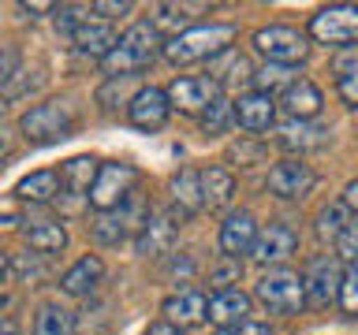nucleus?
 <instances>
[{
	"mask_svg": "<svg viewBox=\"0 0 358 335\" xmlns=\"http://www.w3.org/2000/svg\"><path fill=\"white\" fill-rule=\"evenodd\" d=\"M310 38L321 45H332V49H343L358 38V4H332L321 8L317 15L310 19Z\"/></svg>",
	"mask_w": 358,
	"mask_h": 335,
	"instance_id": "obj_7",
	"label": "nucleus"
},
{
	"mask_svg": "<svg viewBox=\"0 0 358 335\" xmlns=\"http://www.w3.org/2000/svg\"><path fill=\"white\" fill-rule=\"evenodd\" d=\"M340 306H343L347 313H358V261H351V265H347V272H343Z\"/></svg>",
	"mask_w": 358,
	"mask_h": 335,
	"instance_id": "obj_35",
	"label": "nucleus"
},
{
	"mask_svg": "<svg viewBox=\"0 0 358 335\" xmlns=\"http://www.w3.org/2000/svg\"><path fill=\"white\" fill-rule=\"evenodd\" d=\"M94 11H97V15L101 19H116V15H127V11H131V4H127V0H120V4H116V0H97V4H94Z\"/></svg>",
	"mask_w": 358,
	"mask_h": 335,
	"instance_id": "obj_37",
	"label": "nucleus"
},
{
	"mask_svg": "<svg viewBox=\"0 0 358 335\" xmlns=\"http://www.w3.org/2000/svg\"><path fill=\"white\" fill-rule=\"evenodd\" d=\"M209 78L217 82V89H235L239 82H254V67L239 49H224L209 60Z\"/></svg>",
	"mask_w": 358,
	"mask_h": 335,
	"instance_id": "obj_18",
	"label": "nucleus"
},
{
	"mask_svg": "<svg viewBox=\"0 0 358 335\" xmlns=\"http://www.w3.org/2000/svg\"><path fill=\"white\" fill-rule=\"evenodd\" d=\"M213 335H235L231 328H217V332H213Z\"/></svg>",
	"mask_w": 358,
	"mask_h": 335,
	"instance_id": "obj_46",
	"label": "nucleus"
},
{
	"mask_svg": "<svg viewBox=\"0 0 358 335\" xmlns=\"http://www.w3.org/2000/svg\"><path fill=\"white\" fill-rule=\"evenodd\" d=\"M257 242V220L246 209L228 212L220 223V257H235L239 261L243 253H250Z\"/></svg>",
	"mask_w": 358,
	"mask_h": 335,
	"instance_id": "obj_13",
	"label": "nucleus"
},
{
	"mask_svg": "<svg viewBox=\"0 0 358 335\" xmlns=\"http://www.w3.org/2000/svg\"><path fill=\"white\" fill-rule=\"evenodd\" d=\"M15 75H19V71H15V52H4V56H0V86L11 82Z\"/></svg>",
	"mask_w": 358,
	"mask_h": 335,
	"instance_id": "obj_38",
	"label": "nucleus"
},
{
	"mask_svg": "<svg viewBox=\"0 0 358 335\" xmlns=\"http://www.w3.org/2000/svg\"><path fill=\"white\" fill-rule=\"evenodd\" d=\"M161 49H164V41H161V34L153 30V22H134L131 30L120 34L116 45L108 49V56L101 60V71L108 78H131L134 71L150 67Z\"/></svg>",
	"mask_w": 358,
	"mask_h": 335,
	"instance_id": "obj_1",
	"label": "nucleus"
},
{
	"mask_svg": "<svg viewBox=\"0 0 358 335\" xmlns=\"http://www.w3.org/2000/svg\"><path fill=\"white\" fill-rule=\"evenodd\" d=\"M343 205H347V209H351L355 216H358V179H355V183H347V186H343Z\"/></svg>",
	"mask_w": 358,
	"mask_h": 335,
	"instance_id": "obj_41",
	"label": "nucleus"
},
{
	"mask_svg": "<svg viewBox=\"0 0 358 335\" xmlns=\"http://www.w3.org/2000/svg\"><path fill=\"white\" fill-rule=\"evenodd\" d=\"M239 272H243V265L235 257H224L217 268H209V283L217 290H231V283H239Z\"/></svg>",
	"mask_w": 358,
	"mask_h": 335,
	"instance_id": "obj_33",
	"label": "nucleus"
},
{
	"mask_svg": "<svg viewBox=\"0 0 358 335\" xmlns=\"http://www.w3.org/2000/svg\"><path fill=\"white\" fill-rule=\"evenodd\" d=\"M340 283H343V272H340V261L336 257H317L306 276H302V287H306V302L317 309H329L336 298H340Z\"/></svg>",
	"mask_w": 358,
	"mask_h": 335,
	"instance_id": "obj_8",
	"label": "nucleus"
},
{
	"mask_svg": "<svg viewBox=\"0 0 358 335\" xmlns=\"http://www.w3.org/2000/svg\"><path fill=\"white\" fill-rule=\"evenodd\" d=\"M8 153H11V142H8V131L0 127V164L8 161Z\"/></svg>",
	"mask_w": 358,
	"mask_h": 335,
	"instance_id": "obj_42",
	"label": "nucleus"
},
{
	"mask_svg": "<svg viewBox=\"0 0 358 335\" xmlns=\"http://www.w3.org/2000/svg\"><path fill=\"white\" fill-rule=\"evenodd\" d=\"M324 127H313V123H299V119H287L276 127V142L284 145V149L291 153H306V149H317V145H324Z\"/></svg>",
	"mask_w": 358,
	"mask_h": 335,
	"instance_id": "obj_25",
	"label": "nucleus"
},
{
	"mask_svg": "<svg viewBox=\"0 0 358 335\" xmlns=\"http://www.w3.org/2000/svg\"><path fill=\"white\" fill-rule=\"evenodd\" d=\"M168 190H172L179 220H187V216H194L198 209H206L201 205V179H198L194 168H179V172L172 175V183H168Z\"/></svg>",
	"mask_w": 358,
	"mask_h": 335,
	"instance_id": "obj_23",
	"label": "nucleus"
},
{
	"mask_svg": "<svg viewBox=\"0 0 358 335\" xmlns=\"http://www.w3.org/2000/svg\"><path fill=\"white\" fill-rule=\"evenodd\" d=\"M291 75H295V71H291L287 64H262V67L254 71V86H257V94H268V97H273V89H280V86L287 89L291 82H295Z\"/></svg>",
	"mask_w": 358,
	"mask_h": 335,
	"instance_id": "obj_30",
	"label": "nucleus"
},
{
	"mask_svg": "<svg viewBox=\"0 0 358 335\" xmlns=\"http://www.w3.org/2000/svg\"><path fill=\"white\" fill-rule=\"evenodd\" d=\"M97 161L94 156H71V161H64L60 168V190L64 194H75V198H90V186H94L97 179Z\"/></svg>",
	"mask_w": 358,
	"mask_h": 335,
	"instance_id": "obj_24",
	"label": "nucleus"
},
{
	"mask_svg": "<svg viewBox=\"0 0 358 335\" xmlns=\"http://www.w3.org/2000/svg\"><path fill=\"white\" fill-rule=\"evenodd\" d=\"M332 75H336V94L343 97V105L358 108V45H343V49H336Z\"/></svg>",
	"mask_w": 358,
	"mask_h": 335,
	"instance_id": "obj_22",
	"label": "nucleus"
},
{
	"mask_svg": "<svg viewBox=\"0 0 358 335\" xmlns=\"http://www.w3.org/2000/svg\"><path fill=\"white\" fill-rule=\"evenodd\" d=\"M231 123H235V108H231V100H224V97H217L206 112H201V131H206L209 138L224 134Z\"/></svg>",
	"mask_w": 358,
	"mask_h": 335,
	"instance_id": "obj_31",
	"label": "nucleus"
},
{
	"mask_svg": "<svg viewBox=\"0 0 358 335\" xmlns=\"http://www.w3.org/2000/svg\"><path fill=\"white\" fill-rule=\"evenodd\" d=\"M27 142L34 145H49V142H60L75 131V112L67 100H45V105H34L27 116L19 119Z\"/></svg>",
	"mask_w": 358,
	"mask_h": 335,
	"instance_id": "obj_5",
	"label": "nucleus"
},
{
	"mask_svg": "<svg viewBox=\"0 0 358 335\" xmlns=\"http://www.w3.org/2000/svg\"><path fill=\"white\" fill-rule=\"evenodd\" d=\"M254 298L262 302L268 313H280V317H295L306 306V287H302V276L291 272V268H268V272L254 283Z\"/></svg>",
	"mask_w": 358,
	"mask_h": 335,
	"instance_id": "obj_3",
	"label": "nucleus"
},
{
	"mask_svg": "<svg viewBox=\"0 0 358 335\" xmlns=\"http://www.w3.org/2000/svg\"><path fill=\"white\" fill-rule=\"evenodd\" d=\"M284 112L291 119H299V123H310L313 116L321 112V105H324V97H321V89L310 82V78H295L287 89H284Z\"/></svg>",
	"mask_w": 358,
	"mask_h": 335,
	"instance_id": "obj_20",
	"label": "nucleus"
},
{
	"mask_svg": "<svg viewBox=\"0 0 358 335\" xmlns=\"http://www.w3.org/2000/svg\"><path fill=\"white\" fill-rule=\"evenodd\" d=\"M56 194H60V175H56V172L22 175L19 186H15V198H19V201H34V205H41V201H52Z\"/></svg>",
	"mask_w": 358,
	"mask_h": 335,
	"instance_id": "obj_27",
	"label": "nucleus"
},
{
	"mask_svg": "<svg viewBox=\"0 0 358 335\" xmlns=\"http://www.w3.org/2000/svg\"><path fill=\"white\" fill-rule=\"evenodd\" d=\"M235 108V123H239L243 131H268L276 119V100L268 94H257V89H250V94H243L239 100H231Z\"/></svg>",
	"mask_w": 358,
	"mask_h": 335,
	"instance_id": "obj_15",
	"label": "nucleus"
},
{
	"mask_svg": "<svg viewBox=\"0 0 358 335\" xmlns=\"http://www.w3.org/2000/svg\"><path fill=\"white\" fill-rule=\"evenodd\" d=\"M8 272H11V257H8V250H0V283L8 279Z\"/></svg>",
	"mask_w": 358,
	"mask_h": 335,
	"instance_id": "obj_43",
	"label": "nucleus"
},
{
	"mask_svg": "<svg viewBox=\"0 0 358 335\" xmlns=\"http://www.w3.org/2000/svg\"><path fill=\"white\" fill-rule=\"evenodd\" d=\"M336 261H358V220H347V228L336 239Z\"/></svg>",
	"mask_w": 358,
	"mask_h": 335,
	"instance_id": "obj_34",
	"label": "nucleus"
},
{
	"mask_svg": "<svg viewBox=\"0 0 358 335\" xmlns=\"http://www.w3.org/2000/svg\"><path fill=\"white\" fill-rule=\"evenodd\" d=\"M176 216H168V212H150L145 216V223L138 228V239H134V246H138V253L145 257H164L168 250H172L176 242Z\"/></svg>",
	"mask_w": 358,
	"mask_h": 335,
	"instance_id": "obj_14",
	"label": "nucleus"
},
{
	"mask_svg": "<svg viewBox=\"0 0 358 335\" xmlns=\"http://www.w3.org/2000/svg\"><path fill=\"white\" fill-rule=\"evenodd\" d=\"M168 112H172V105H168V94L157 86H142L138 94L131 97L127 105V119L134 123L138 131H161L168 123Z\"/></svg>",
	"mask_w": 358,
	"mask_h": 335,
	"instance_id": "obj_12",
	"label": "nucleus"
},
{
	"mask_svg": "<svg viewBox=\"0 0 358 335\" xmlns=\"http://www.w3.org/2000/svg\"><path fill=\"white\" fill-rule=\"evenodd\" d=\"M101 279H105V261H101L97 253H86L60 276V290L64 295H75V298H86L97 290Z\"/></svg>",
	"mask_w": 358,
	"mask_h": 335,
	"instance_id": "obj_16",
	"label": "nucleus"
},
{
	"mask_svg": "<svg viewBox=\"0 0 358 335\" xmlns=\"http://www.w3.org/2000/svg\"><path fill=\"white\" fill-rule=\"evenodd\" d=\"M201 179V205L206 209H224L235 194V179L228 168H206V172H198Z\"/></svg>",
	"mask_w": 358,
	"mask_h": 335,
	"instance_id": "obj_26",
	"label": "nucleus"
},
{
	"mask_svg": "<svg viewBox=\"0 0 358 335\" xmlns=\"http://www.w3.org/2000/svg\"><path fill=\"white\" fill-rule=\"evenodd\" d=\"M164 94H168V105L172 108L187 112V116H198V112H206L220 97V89L209 75H187V78H176Z\"/></svg>",
	"mask_w": 358,
	"mask_h": 335,
	"instance_id": "obj_9",
	"label": "nucleus"
},
{
	"mask_svg": "<svg viewBox=\"0 0 358 335\" xmlns=\"http://www.w3.org/2000/svg\"><path fill=\"white\" fill-rule=\"evenodd\" d=\"M235 41V27L231 22H206V27H187L172 34V38L164 41V60L183 67V64H198V60H213V56H220L224 49H231Z\"/></svg>",
	"mask_w": 358,
	"mask_h": 335,
	"instance_id": "obj_2",
	"label": "nucleus"
},
{
	"mask_svg": "<svg viewBox=\"0 0 358 335\" xmlns=\"http://www.w3.org/2000/svg\"><path fill=\"white\" fill-rule=\"evenodd\" d=\"M246 317H250V295H243L239 287L231 290H217L209 298V320L217 328H243Z\"/></svg>",
	"mask_w": 358,
	"mask_h": 335,
	"instance_id": "obj_17",
	"label": "nucleus"
},
{
	"mask_svg": "<svg viewBox=\"0 0 358 335\" xmlns=\"http://www.w3.org/2000/svg\"><path fill=\"white\" fill-rule=\"evenodd\" d=\"M134 183H138V168L127 161H108L97 168V179L90 186V205L97 212H116L123 201L134 194Z\"/></svg>",
	"mask_w": 358,
	"mask_h": 335,
	"instance_id": "obj_4",
	"label": "nucleus"
},
{
	"mask_svg": "<svg viewBox=\"0 0 358 335\" xmlns=\"http://www.w3.org/2000/svg\"><path fill=\"white\" fill-rule=\"evenodd\" d=\"M0 335H19L15 320H0Z\"/></svg>",
	"mask_w": 358,
	"mask_h": 335,
	"instance_id": "obj_45",
	"label": "nucleus"
},
{
	"mask_svg": "<svg viewBox=\"0 0 358 335\" xmlns=\"http://www.w3.org/2000/svg\"><path fill=\"white\" fill-rule=\"evenodd\" d=\"M190 8H179V4H161L157 8V19H153V30L161 34L164 27H187L190 15H187Z\"/></svg>",
	"mask_w": 358,
	"mask_h": 335,
	"instance_id": "obj_36",
	"label": "nucleus"
},
{
	"mask_svg": "<svg viewBox=\"0 0 358 335\" xmlns=\"http://www.w3.org/2000/svg\"><path fill=\"white\" fill-rule=\"evenodd\" d=\"M145 335H183V328H176V324H168V320H157L145 328Z\"/></svg>",
	"mask_w": 358,
	"mask_h": 335,
	"instance_id": "obj_39",
	"label": "nucleus"
},
{
	"mask_svg": "<svg viewBox=\"0 0 358 335\" xmlns=\"http://www.w3.org/2000/svg\"><path fill=\"white\" fill-rule=\"evenodd\" d=\"M34 335H75V313L60 302H45L34 320Z\"/></svg>",
	"mask_w": 358,
	"mask_h": 335,
	"instance_id": "obj_28",
	"label": "nucleus"
},
{
	"mask_svg": "<svg viewBox=\"0 0 358 335\" xmlns=\"http://www.w3.org/2000/svg\"><path fill=\"white\" fill-rule=\"evenodd\" d=\"M27 15H41V11H52V4H22Z\"/></svg>",
	"mask_w": 358,
	"mask_h": 335,
	"instance_id": "obj_44",
	"label": "nucleus"
},
{
	"mask_svg": "<svg viewBox=\"0 0 358 335\" xmlns=\"http://www.w3.org/2000/svg\"><path fill=\"white\" fill-rule=\"evenodd\" d=\"M313 183H317L313 168L302 164V161H295V156H287V161L273 164V172H268V190H273L276 198H287V201L306 198L310 190H313Z\"/></svg>",
	"mask_w": 358,
	"mask_h": 335,
	"instance_id": "obj_11",
	"label": "nucleus"
},
{
	"mask_svg": "<svg viewBox=\"0 0 358 335\" xmlns=\"http://www.w3.org/2000/svg\"><path fill=\"white\" fill-rule=\"evenodd\" d=\"M71 45H75V52H83V56H94V60H105L108 49L116 45V34H112V22L105 19H94L90 15L83 27H78L71 34Z\"/></svg>",
	"mask_w": 358,
	"mask_h": 335,
	"instance_id": "obj_21",
	"label": "nucleus"
},
{
	"mask_svg": "<svg viewBox=\"0 0 358 335\" xmlns=\"http://www.w3.org/2000/svg\"><path fill=\"white\" fill-rule=\"evenodd\" d=\"M161 313L168 317V324H176V328H187V324H201L209 317V302L201 290H179V295L164 298Z\"/></svg>",
	"mask_w": 358,
	"mask_h": 335,
	"instance_id": "obj_19",
	"label": "nucleus"
},
{
	"mask_svg": "<svg viewBox=\"0 0 358 335\" xmlns=\"http://www.w3.org/2000/svg\"><path fill=\"white\" fill-rule=\"evenodd\" d=\"M299 250V234L287 228V223H268V228L257 231V242H254V261L257 265H268V268H284V261Z\"/></svg>",
	"mask_w": 358,
	"mask_h": 335,
	"instance_id": "obj_10",
	"label": "nucleus"
},
{
	"mask_svg": "<svg viewBox=\"0 0 358 335\" xmlns=\"http://www.w3.org/2000/svg\"><path fill=\"white\" fill-rule=\"evenodd\" d=\"M235 335H276L273 328H268V324H257V320H246L243 324V328L239 332H235Z\"/></svg>",
	"mask_w": 358,
	"mask_h": 335,
	"instance_id": "obj_40",
	"label": "nucleus"
},
{
	"mask_svg": "<svg viewBox=\"0 0 358 335\" xmlns=\"http://www.w3.org/2000/svg\"><path fill=\"white\" fill-rule=\"evenodd\" d=\"M254 52L257 56H265V64H299L302 56L310 52V41H306V34L295 30V27H262V30H254Z\"/></svg>",
	"mask_w": 358,
	"mask_h": 335,
	"instance_id": "obj_6",
	"label": "nucleus"
},
{
	"mask_svg": "<svg viewBox=\"0 0 358 335\" xmlns=\"http://www.w3.org/2000/svg\"><path fill=\"white\" fill-rule=\"evenodd\" d=\"M27 242H30L38 253H60L64 246H67L64 220H38L34 228H27Z\"/></svg>",
	"mask_w": 358,
	"mask_h": 335,
	"instance_id": "obj_29",
	"label": "nucleus"
},
{
	"mask_svg": "<svg viewBox=\"0 0 358 335\" xmlns=\"http://www.w3.org/2000/svg\"><path fill=\"white\" fill-rule=\"evenodd\" d=\"M347 228V205L343 201H332V205H324L317 212V234L321 239H340V231Z\"/></svg>",
	"mask_w": 358,
	"mask_h": 335,
	"instance_id": "obj_32",
	"label": "nucleus"
}]
</instances>
